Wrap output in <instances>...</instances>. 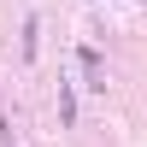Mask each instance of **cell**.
<instances>
[{"label":"cell","mask_w":147,"mask_h":147,"mask_svg":"<svg viewBox=\"0 0 147 147\" xmlns=\"http://www.w3.org/2000/svg\"><path fill=\"white\" fill-rule=\"evenodd\" d=\"M77 65H82V82H88V88H100V82H106V71H100V53H94V47H77Z\"/></svg>","instance_id":"obj_1"},{"label":"cell","mask_w":147,"mask_h":147,"mask_svg":"<svg viewBox=\"0 0 147 147\" xmlns=\"http://www.w3.org/2000/svg\"><path fill=\"white\" fill-rule=\"evenodd\" d=\"M59 118H65V124H77V88H71V82L59 88Z\"/></svg>","instance_id":"obj_2"},{"label":"cell","mask_w":147,"mask_h":147,"mask_svg":"<svg viewBox=\"0 0 147 147\" xmlns=\"http://www.w3.org/2000/svg\"><path fill=\"white\" fill-rule=\"evenodd\" d=\"M0 147H18V136H12V124H6V112H0Z\"/></svg>","instance_id":"obj_3"}]
</instances>
